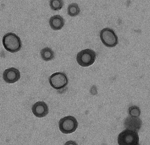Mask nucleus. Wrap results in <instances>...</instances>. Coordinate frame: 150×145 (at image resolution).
<instances>
[{"label": "nucleus", "mask_w": 150, "mask_h": 145, "mask_svg": "<svg viewBox=\"0 0 150 145\" xmlns=\"http://www.w3.org/2000/svg\"><path fill=\"white\" fill-rule=\"evenodd\" d=\"M2 44L5 49L11 53L18 52L22 47L21 39L12 32L8 33L4 35Z\"/></svg>", "instance_id": "obj_1"}, {"label": "nucleus", "mask_w": 150, "mask_h": 145, "mask_svg": "<svg viewBox=\"0 0 150 145\" xmlns=\"http://www.w3.org/2000/svg\"><path fill=\"white\" fill-rule=\"evenodd\" d=\"M119 145H139V137L137 132L126 129L120 133L118 137Z\"/></svg>", "instance_id": "obj_2"}, {"label": "nucleus", "mask_w": 150, "mask_h": 145, "mask_svg": "<svg viewBox=\"0 0 150 145\" xmlns=\"http://www.w3.org/2000/svg\"><path fill=\"white\" fill-rule=\"evenodd\" d=\"M77 119L71 116H66L62 118L59 122V130L64 134H70L74 132L78 127Z\"/></svg>", "instance_id": "obj_3"}, {"label": "nucleus", "mask_w": 150, "mask_h": 145, "mask_svg": "<svg viewBox=\"0 0 150 145\" xmlns=\"http://www.w3.org/2000/svg\"><path fill=\"white\" fill-rule=\"evenodd\" d=\"M96 53L93 50L86 49L78 53L76 60L79 65L82 67H88L93 64L96 61Z\"/></svg>", "instance_id": "obj_4"}, {"label": "nucleus", "mask_w": 150, "mask_h": 145, "mask_svg": "<svg viewBox=\"0 0 150 145\" xmlns=\"http://www.w3.org/2000/svg\"><path fill=\"white\" fill-rule=\"evenodd\" d=\"M100 37L104 45L108 47H113L118 44V38L113 30L109 28L103 29L100 32Z\"/></svg>", "instance_id": "obj_5"}, {"label": "nucleus", "mask_w": 150, "mask_h": 145, "mask_svg": "<svg viewBox=\"0 0 150 145\" xmlns=\"http://www.w3.org/2000/svg\"><path fill=\"white\" fill-rule=\"evenodd\" d=\"M50 86L56 90L64 88L68 84L69 81L66 74L64 73L57 72L52 75L49 78Z\"/></svg>", "instance_id": "obj_6"}, {"label": "nucleus", "mask_w": 150, "mask_h": 145, "mask_svg": "<svg viewBox=\"0 0 150 145\" xmlns=\"http://www.w3.org/2000/svg\"><path fill=\"white\" fill-rule=\"evenodd\" d=\"M2 76L6 82L13 84L18 81L21 78V73L17 69L11 67L5 70Z\"/></svg>", "instance_id": "obj_7"}, {"label": "nucleus", "mask_w": 150, "mask_h": 145, "mask_svg": "<svg viewBox=\"0 0 150 145\" xmlns=\"http://www.w3.org/2000/svg\"><path fill=\"white\" fill-rule=\"evenodd\" d=\"M32 110L33 114L40 118L46 117L49 113L48 106L44 101H38L35 103Z\"/></svg>", "instance_id": "obj_8"}, {"label": "nucleus", "mask_w": 150, "mask_h": 145, "mask_svg": "<svg viewBox=\"0 0 150 145\" xmlns=\"http://www.w3.org/2000/svg\"><path fill=\"white\" fill-rule=\"evenodd\" d=\"M124 125L126 129L137 132L141 128L142 121L138 117L130 116L125 119L124 122Z\"/></svg>", "instance_id": "obj_9"}, {"label": "nucleus", "mask_w": 150, "mask_h": 145, "mask_svg": "<svg viewBox=\"0 0 150 145\" xmlns=\"http://www.w3.org/2000/svg\"><path fill=\"white\" fill-rule=\"evenodd\" d=\"M49 24L52 29L57 31L62 29L65 24V21L60 15H56L51 17L49 20Z\"/></svg>", "instance_id": "obj_10"}, {"label": "nucleus", "mask_w": 150, "mask_h": 145, "mask_svg": "<svg viewBox=\"0 0 150 145\" xmlns=\"http://www.w3.org/2000/svg\"><path fill=\"white\" fill-rule=\"evenodd\" d=\"M40 53L42 58L45 61H50L53 60L54 57V51L49 47H45L42 49Z\"/></svg>", "instance_id": "obj_11"}, {"label": "nucleus", "mask_w": 150, "mask_h": 145, "mask_svg": "<svg viewBox=\"0 0 150 145\" xmlns=\"http://www.w3.org/2000/svg\"><path fill=\"white\" fill-rule=\"evenodd\" d=\"M80 8L77 4L72 3L70 4L68 7V15L71 17L76 16L80 13Z\"/></svg>", "instance_id": "obj_12"}, {"label": "nucleus", "mask_w": 150, "mask_h": 145, "mask_svg": "<svg viewBox=\"0 0 150 145\" xmlns=\"http://www.w3.org/2000/svg\"><path fill=\"white\" fill-rule=\"evenodd\" d=\"M63 5L64 2L62 0H51L50 2V8L54 11L61 10L63 8Z\"/></svg>", "instance_id": "obj_13"}, {"label": "nucleus", "mask_w": 150, "mask_h": 145, "mask_svg": "<svg viewBox=\"0 0 150 145\" xmlns=\"http://www.w3.org/2000/svg\"><path fill=\"white\" fill-rule=\"evenodd\" d=\"M128 113L131 117H139L140 115L141 111L139 107L137 106H131L128 108Z\"/></svg>", "instance_id": "obj_14"}]
</instances>
